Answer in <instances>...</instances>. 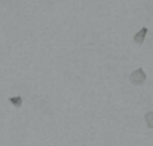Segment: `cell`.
Segmentation results:
<instances>
[{
    "instance_id": "2",
    "label": "cell",
    "mask_w": 153,
    "mask_h": 146,
    "mask_svg": "<svg viewBox=\"0 0 153 146\" xmlns=\"http://www.w3.org/2000/svg\"><path fill=\"white\" fill-rule=\"evenodd\" d=\"M147 32H148V29H147L146 27H143V28L140 29V31H139L138 33H135V35H134V37H133V41L135 42V44H138V45L143 44L144 40H146Z\"/></svg>"
},
{
    "instance_id": "1",
    "label": "cell",
    "mask_w": 153,
    "mask_h": 146,
    "mask_svg": "<svg viewBox=\"0 0 153 146\" xmlns=\"http://www.w3.org/2000/svg\"><path fill=\"white\" fill-rule=\"evenodd\" d=\"M147 80V74L144 72L143 68H138L137 71L131 72L130 74V82L133 85H137V86H140L144 83V81Z\"/></svg>"
},
{
    "instance_id": "4",
    "label": "cell",
    "mask_w": 153,
    "mask_h": 146,
    "mask_svg": "<svg viewBox=\"0 0 153 146\" xmlns=\"http://www.w3.org/2000/svg\"><path fill=\"white\" fill-rule=\"evenodd\" d=\"M9 101L13 104L14 106H21L22 105V99H21L19 96H16V97H10Z\"/></svg>"
},
{
    "instance_id": "3",
    "label": "cell",
    "mask_w": 153,
    "mask_h": 146,
    "mask_svg": "<svg viewBox=\"0 0 153 146\" xmlns=\"http://www.w3.org/2000/svg\"><path fill=\"white\" fill-rule=\"evenodd\" d=\"M144 119H146V123L148 128H153V111H148L144 115Z\"/></svg>"
}]
</instances>
